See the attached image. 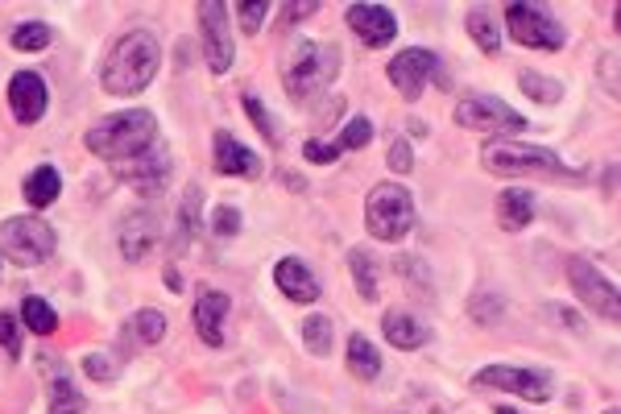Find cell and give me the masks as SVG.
Instances as JSON below:
<instances>
[{
	"instance_id": "d6986e66",
	"label": "cell",
	"mask_w": 621,
	"mask_h": 414,
	"mask_svg": "<svg viewBox=\"0 0 621 414\" xmlns=\"http://www.w3.org/2000/svg\"><path fill=\"white\" fill-rule=\"evenodd\" d=\"M273 282H278V291L287 294L290 303H315L319 299V282H315V274L307 270L303 261L299 258H282L278 265H273Z\"/></svg>"
},
{
	"instance_id": "30bf717a",
	"label": "cell",
	"mask_w": 621,
	"mask_h": 414,
	"mask_svg": "<svg viewBox=\"0 0 621 414\" xmlns=\"http://www.w3.org/2000/svg\"><path fill=\"white\" fill-rule=\"evenodd\" d=\"M117 179L121 183H129L137 191V195H162L170 183V154L162 141H153L150 150H141V154L124 158V162H117Z\"/></svg>"
},
{
	"instance_id": "7a4b0ae2",
	"label": "cell",
	"mask_w": 621,
	"mask_h": 414,
	"mask_svg": "<svg viewBox=\"0 0 621 414\" xmlns=\"http://www.w3.org/2000/svg\"><path fill=\"white\" fill-rule=\"evenodd\" d=\"M158 141V121L146 108H124V112H112L108 121H100L96 129H88V150L104 162H124V158L150 150Z\"/></svg>"
},
{
	"instance_id": "52a82bcc",
	"label": "cell",
	"mask_w": 621,
	"mask_h": 414,
	"mask_svg": "<svg viewBox=\"0 0 621 414\" xmlns=\"http://www.w3.org/2000/svg\"><path fill=\"white\" fill-rule=\"evenodd\" d=\"M505 30L514 33V42L531 50H563V42H568L560 21L539 4H527V0L505 4Z\"/></svg>"
},
{
	"instance_id": "ee69618b",
	"label": "cell",
	"mask_w": 621,
	"mask_h": 414,
	"mask_svg": "<svg viewBox=\"0 0 621 414\" xmlns=\"http://www.w3.org/2000/svg\"><path fill=\"white\" fill-rule=\"evenodd\" d=\"M547 311H551V315H555V320H560V323H568V327H572V332H580V320H577V315H572V311L555 307V303H551V307H547Z\"/></svg>"
},
{
	"instance_id": "6da1fadb",
	"label": "cell",
	"mask_w": 621,
	"mask_h": 414,
	"mask_svg": "<svg viewBox=\"0 0 621 414\" xmlns=\"http://www.w3.org/2000/svg\"><path fill=\"white\" fill-rule=\"evenodd\" d=\"M162 67V47L150 30H129L124 38H117V47L108 50L100 83L108 95H137L146 92Z\"/></svg>"
},
{
	"instance_id": "d6a6232c",
	"label": "cell",
	"mask_w": 621,
	"mask_h": 414,
	"mask_svg": "<svg viewBox=\"0 0 621 414\" xmlns=\"http://www.w3.org/2000/svg\"><path fill=\"white\" fill-rule=\"evenodd\" d=\"M369 141H373V121L352 117V121L344 124V133L335 138V145H340V154H344V150H361V145H369Z\"/></svg>"
},
{
	"instance_id": "d590c367",
	"label": "cell",
	"mask_w": 621,
	"mask_h": 414,
	"mask_svg": "<svg viewBox=\"0 0 621 414\" xmlns=\"http://www.w3.org/2000/svg\"><path fill=\"white\" fill-rule=\"evenodd\" d=\"M208 224H212V232L216 236H237V232H241V212H237V208H228V203H220V208H216L212 215H208Z\"/></svg>"
},
{
	"instance_id": "2e32d148",
	"label": "cell",
	"mask_w": 621,
	"mask_h": 414,
	"mask_svg": "<svg viewBox=\"0 0 621 414\" xmlns=\"http://www.w3.org/2000/svg\"><path fill=\"white\" fill-rule=\"evenodd\" d=\"M158 215L153 212H129L121 220V232H117V241H121V253L124 261H146L158 249Z\"/></svg>"
},
{
	"instance_id": "7c38bea8",
	"label": "cell",
	"mask_w": 621,
	"mask_h": 414,
	"mask_svg": "<svg viewBox=\"0 0 621 414\" xmlns=\"http://www.w3.org/2000/svg\"><path fill=\"white\" fill-rule=\"evenodd\" d=\"M472 385L481 390H505V394H518L527 402H547L551 398V382L534 368H518V365H485L472 373Z\"/></svg>"
},
{
	"instance_id": "603a6c76",
	"label": "cell",
	"mask_w": 621,
	"mask_h": 414,
	"mask_svg": "<svg viewBox=\"0 0 621 414\" xmlns=\"http://www.w3.org/2000/svg\"><path fill=\"white\" fill-rule=\"evenodd\" d=\"M199 186H187V195H182V208H179V220H174V253H187L191 245V236L203 229V220H199Z\"/></svg>"
},
{
	"instance_id": "e0dca14e",
	"label": "cell",
	"mask_w": 621,
	"mask_h": 414,
	"mask_svg": "<svg viewBox=\"0 0 621 414\" xmlns=\"http://www.w3.org/2000/svg\"><path fill=\"white\" fill-rule=\"evenodd\" d=\"M212 158H216V170H220V174H228V179H258V174H261L258 154H253L249 145H241V141L232 138L228 129H220V133H216Z\"/></svg>"
},
{
	"instance_id": "4dcf8cb0",
	"label": "cell",
	"mask_w": 621,
	"mask_h": 414,
	"mask_svg": "<svg viewBox=\"0 0 621 414\" xmlns=\"http://www.w3.org/2000/svg\"><path fill=\"white\" fill-rule=\"evenodd\" d=\"M133 336L141 340V344H158V340L167 336V315H162V311H153V307L137 311L133 315Z\"/></svg>"
},
{
	"instance_id": "5b68a950",
	"label": "cell",
	"mask_w": 621,
	"mask_h": 414,
	"mask_svg": "<svg viewBox=\"0 0 621 414\" xmlns=\"http://www.w3.org/2000/svg\"><path fill=\"white\" fill-rule=\"evenodd\" d=\"M364 229L378 241H407L414 229V195L402 183H378L364 195Z\"/></svg>"
},
{
	"instance_id": "ba28073f",
	"label": "cell",
	"mask_w": 621,
	"mask_h": 414,
	"mask_svg": "<svg viewBox=\"0 0 621 414\" xmlns=\"http://www.w3.org/2000/svg\"><path fill=\"white\" fill-rule=\"evenodd\" d=\"M455 124L472 133H522L527 117H518L514 108L498 95H460L455 104Z\"/></svg>"
},
{
	"instance_id": "8fae6325",
	"label": "cell",
	"mask_w": 621,
	"mask_h": 414,
	"mask_svg": "<svg viewBox=\"0 0 621 414\" xmlns=\"http://www.w3.org/2000/svg\"><path fill=\"white\" fill-rule=\"evenodd\" d=\"M199 38H203L208 71L224 75L228 67H232V59H237V47H232V30H228V9L220 0H203L199 4Z\"/></svg>"
},
{
	"instance_id": "9c48e42d",
	"label": "cell",
	"mask_w": 621,
	"mask_h": 414,
	"mask_svg": "<svg viewBox=\"0 0 621 414\" xmlns=\"http://www.w3.org/2000/svg\"><path fill=\"white\" fill-rule=\"evenodd\" d=\"M568 282H572V291L589 303L592 315H601V320L618 323L621 320V299H618V286L609 282L592 261L584 258H572L568 261Z\"/></svg>"
},
{
	"instance_id": "1f68e13d",
	"label": "cell",
	"mask_w": 621,
	"mask_h": 414,
	"mask_svg": "<svg viewBox=\"0 0 621 414\" xmlns=\"http://www.w3.org/2000/svg\"><path fill=\"white\" fill-rule=\"evenodd\" d=\"M518 83H522V92L531 95V100H539V104H555V100L563 95V88L555 83V79L534 75V71H522V75H518Z\"/></svg>"
},
{
	"instance_id": "60d3db41",
	"label": "cell",
	"mask_w": 621,
	"mask_h": 414,
	"mask_svg": "<svg viewBox=\"0 0 621 414\" xmlns=\"http://www.w3.org/2000/svg\"><path fill=\"white\" fill-rule=\"evenodd\" d=\"M303 154L311 158V162H335V158H340V145H328V141H307L303 145Z\"/></svg>"
},
{
	"instance_id": "4fadbf2b",
	"label": "cell",
	"mask_w": 621,
	"mask_h": 414,
	"mask_svg": "<svg viewBox=\"0 0 621 414\" xmlns=\"http://www.w3.org/2000/svg\"><path fill=\"white\" fill-rule=\"evenodd\" d=\"M440 71V54L427 47H410L402 50L398 59H390V67H385V75H390V83H394L398 92L407 95V100H419L427 88V79Z\"/></svg>"
},
{
	"instance_id": "277c9868",
	"label": "cell",
	"mask_w": 621,
	"mask_h": 414,
	"mask_svg": "<svg viewBox=\"0 0 621 414\" xmlns=\"http://www.w3.org/2000/svg\"><path fill=\"white\" fill-rule=\"evenodd\" d=\"M481 166L498 179H522V174H555V179H577L580 170L560 162L547 145H522V141H489L481 150Z\"/></svg>"
},
{
	"instance_id": "f546056e",
	"label": "cell",
	"mask_w": 621,
	"mask_h": 414,
	"mask_svg": "<svg viewBox=\"0 0 621 414\" xmlns=\"http://www.w3.org/2000/svg\"><path fill=\"white\" fill-rule=\"evenodd\" d=\"M46 47H50V26H42V21H21L13 30V50H21V54H38Z\"/></svg>"
},
{
	"instance_id": "e575fe53",
	"label": "cell",
	"mask_w": 621,
	"mask_h": 414,
	"mask_svg": "<svg viewBox=\"0 0 621 414\" xmlns=\"http://www.w3.org/2000/svg\"><path fill=\"white\" fill-rule=\"evenodd\" d=\"M0 349L9 356L21 353V315L13 311H0Z\"/></svg>"
},
{
	"instance_id": "7dc6e473",
	"label": "cell",
	"mask_w": 621,
	"mask_h": 414,
	"mask_svg": "<svg viewBox=\"0 0 621 414\" xmlns=\"http://www.w3.org/2000/svg\"><path fill=\"white\" fill-rule=\"evenodd\" d=\"M605 414H621V411H618V406H609V411H605Z\"/></svg>"
},
{
	"instance_id": "44dd1931",
	"label": "cell",
	"mask_w": 621,
	"mask_h": 414,
	"mask_svg": "<svg viewBox=\"0 0 621 414\" xmlns=\"http://www.w3.org/2000/svg\"><path fill=\"white\" fill-rule=\"evenodd\" d=\"M534 220V195L527 186H505L498 195V224L505 232H522Z\"/></svg>"
},
{
	"instance_id": "9a60e30c",
	"label": "cell",
	"mask_w": 621,
	"mask_h": 414,
	"mask_svg": "<svg viewBox=\"0 0 621 414\" xmlns=\"http://www.w3.org/2000/svg\"><path fill=\"white\" fill-rule=\"evenodd\" d=\"M46 104H50V88L38 71H17L9 79V108L21 124H38L46 117Z\"/></svg>"
},
{
	"instance_id": "8d00e7d4",
	"label": "cell",
	"mask_w": 621,
	"mask_h": 414,
	"mask_svg": "<svg viewBox=\"0 0 621 414\" xmlns=\"http://www.w3.org/2000/svg\"><path fill=\"white\" fill-rule=\"evenodd\" d=\"M469 311H472V320L477 323H493L505 311V303H501L498 294H481V299H472L469 303Z\"/></svg>"
},
{
	"instance_id": "b9f144b4",
	"label": "cell",
	"mask_w": 621,
	"mask_h": 414,
	"mask_svg": "<svg viewBox=\"0 0 621 414\" xmlns=\"http://www.w3.org/2000/svg\"><path fill=\"white\" fill-rule=\"evenodd\" d=\"M601 79H605L609 95L618 100V54H613V50H609L605 59H601Z\"/></svg>"
},
{
	"instance_id": "83f0119b",
	"label": "cell",
	"mask_w": 621,
	"mask_h": 414,
	"mask_svg": "<svg viewBox=\"0 0 621 414\" xmlns=\"http://www.w3.org/2000/svg\"><path fill=\"white\" fill-rule=\"evenodd\" d=\"M303 344L311 349V356H328V353H332V315H307Z\"/></svg>"
},
{
	"instance_id": "836d02e7",
	"label": "cell",
	"mask_w": 621,
	"mask_h": 414,
	"mask_svg": "<svg viewBox=\"0 0 621 414\" xmlns=\"http://www.w3.org/2000/svg\"><path fill=\"white\" fill-rule=\"evenodd\" d=\"M244 112L253 117V124H258V133H261V138L273 141V145L282 141V133H278V124L270 121V112H266V104H261V100H258V95H253V92H244Z\"/></svg>"
},
{
	"instance_id": "7402d4cb",
	"label": "cell",
	"mask_w": 621,
	"mask_h": 414,
	"mask_svg": "<svg viewBox=\"0 0 621 414\" xmlns=\"http://www.w3.org/2000/svg\"><path fill=\"white\" fill-rule=\"evenodd\" d=\"M59 191H62V174L50 166V162L33 166L30 174H26V183H21V195H26V203H30V208H38V212L59 200Z\"/></svg>"
},
{
	"instance_id": "3957f363",
	"label": "cell",
	"mask_w": 621,
	"mask_h": 414,
	"mask_svg": "<svg viewBox=\"0 0 621 414\" xmlns=\"http://www.w3.org/2000/svg\"><path fill=\"white\" fill-rule=\"evenodd\" d=\"M340 71V50L323 47V42H294L282 59V83L294 104L315 100Z\"/></svg>"
},
{
	"instance_id": "7bdbcfd3",
	"label": "cell",
	"mask_w": 621,
	"mask_h": 414,
	"mask_svg": "<svg viewBox=\"0 0 621 414\" xmlns=\"http://www.w3.org/2000/svg\"><path fill=\"white\" fill-rule=\"evenodd\" d=\"M315 9H319L315 0H307V4H287V9H282V13H287L282 21H287V26H294V21H303V17H311Z\"/></svg>"
},
{
	"instance_id": "5bb4252c",
	"label": "cell",
	"mask_w": 621,
	"mask_h": 414,
	"mask_svg": "<svg viewBox=\"0 0 621 414\" xmlns=\"http://www.w3.org/2000/svg\"><path fill=\"white\" fill-rule=\"evenodd\" d=\"M344 21H349V30L361 38L364 47H390L398 33V17L385 9V4H349V13H344Z\"/></svg>"
},
{
	"instance_id": "74e56055",
	"label": "cell",
	"mask_w": 621,
	"mask_h": 414,
	"mask_svg": "<svg viewBox=\"0 0 621 414\" xmlns=\"http://www.w3.org/2000/svg\"><path fill=\"white\" fill-rule=\"evenodd\" d=\"M237 13H241V30L244 33H258L261 21H266V13H270V4H266V0H253V4H241Z\"/></svg>"
},
{
	"instance_id": "ab89813d",
	"label": "cell",
	"mask_w": 621,
	"mask_h": 414,
	"mask_svg": "<svg viewBox=\"0 0 621 414\" xmlns=\"http://www.w3.org/2000/svg\"><path fill=\"white\" fill-rule=\"evenodd\" d=\"M390 170H398V174H410V170H414V150H410L407 138H398L394 145H390Z\"/></svg>"
},
{
	"instance_id": "f1b7e54d",
	"label": "cell",
	"mask_w": 621,
	"mask_h": 414,
	"mask_svg": "<svg viewBox=\"0 0 621 414\" xmlns=\"http://www.w3.org/2000/svg\"><path fill=\"white\" fill-rule=\"evenodd\" d=\"M349 270H352V277H357V291H361V299L364 303H373V299H378V274H373V261H369L364 249H352L349 253Z\"/></svg>"
},
{
	"instance_id": "bcb514c9",
	"label": "cell",
	"mask_w": 621,
	"mask_h": 414,
	"mask_svg": "<svg viewBox=\"0 0 621 414\" xmlns=\"http://www.w3.org/2000/svg\"><path fill=\"white\" fill-rule=\"evenodd\" d=\"M498 414H518V411H514V406H501V411H498Z\"/></svg>"
},
{
	"instance_id": "d4e9b609",
	"label": "cell",
	"mask_w": 621,
	"mask_h": 414,
	"mask_svg": "<svg viewBox=\"0 0 621 414\" xmlns=\"http://www.w3.org/2000/svg\"><path fill=\"white\" fill-rule=\"evenodd\" d=\"M21 323L30 327V332H38V336H54L59 332V315H54V307L46 303V299H38V294H26V303H21Z\"/></svg>"
},
{
	"instance_id": "f35d334b",
	"label": "cell",
	"mask_w": 621,
	"mask_h": 414,
	"mask_svg": "<svg viewBox=\"0 0 621 414\" xmlns=\"http://www.w3.org/2000/svg\"><path fill=\"white\" fill-rule=\"evenodd\" d=\"M83 373H88V377H96V382H112V377H117V365H112L108 356H100V353H88V356H83Z\"/></svg>"
},
{
	"instance_id": "484cf974",
	"label": "cell",
	"mask_w": 621,
	"mask_h": 414,
	"mask_svg": "<svg viewBox=\"0 0 621 414\" xmlns=\"http://www.w3.org/2000/svg\"><path fill=\"white\" fill-rule=\"evenodd\" d=\"M469 33L485 54H498L501 50V21L489 9H469Z\"/></svg>"
},
{
	"instance_id": "8992f818",
	"label": "cell",
	"mask_w": 621,
	"mask_h": 414,
	"mask_svg": "<svg viewBox=\"0 0 621 414\" xmlns=\"http://www.w3.org/2000/svg\"><path fill=\"white\" fill-rule=\"evenodd\" d=\"M54 249H59V236L42 215H9L0 224V258L21 265V270L50 261Z\"/></svg>"
},
{
	"instance_id": "ac0fdd59",
	"label": "cell",
	"mask_w": 621,
	"mask_h": 414,
	"mask_svg": "<svg viewBox=\"0 0 621 414\" xmlns=\"http://www.w3.org/2000/svg\"><path fill=\"white\" fill-rule=\"evenodd\" d=\"M228 311H232V303H228V294H220V291H203L196 299V332L208 349H224Z\"/></svg>"
},
{
	"instance_id": "f6af8a7d",
	"label": "cell",
	"mask_w": 621,
	"mask_h": 414,
	"mask_svg": "<svg viewBox=\"0 0 621 414\" xmlns=\"http://www.w3.org/2000/svg\"><path fill=\"white\" fill-rule=\"evenodd\" d=\"M167 291H170V294H179V291H182V277H179V270H174V265L167 270Z\"/></svg>"
},
{
	"instance_id": "4316f807",
	"label": "cell",
	"mask_w": 621,
	"mask_h": 414,
	"mask_svg": "<svg viewBox=\"0 0 621 414\" xmlns=\"http://www.w3.org/2000/svg\"><path fill=\"white\" fill-rule=\"evenodd\" d=\"M83 406H88V402H83V394L76 390V382L59 373V377L50 382V411L46 414H83Z\"/></svg>"
},
{
	"instance_id": "cb8c5ba5",
	"label": "cell",
	"mask_w": 621,
	"mask_h": 414,
	"mask_svg": "<svg viewBox=\"0 0 621 414\" xmlns=\"http://www.w3.org/2000/svg\"><path fill=\"white\" fill-rule=\"evenodd\" d=\"M349 373L352 377H361V382H373L381 373V353L361 336V332L349 336Z\"/></svg>"
},
{
	"instance_id": "ffe728a7",
	"label": "cell",
	"mask_w": 621,
	"mask_h": 414,
	"mask_svg": "<svg viewBox=\"0 0 621 414\" xmlns=\"http://www.w3.org/2000/svg\"><path fill=\"white\" fill-rule=\"evenodd\" d=\"M381 332L385 340L402 349V353H414V349H423L427 340H431V327H427L419 315H410V311H390L385 320H381Z\"/></svg>"
}]
</instances>
